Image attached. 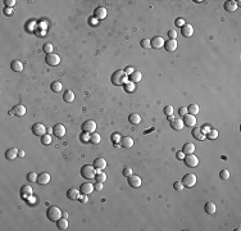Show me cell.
<instances>
[{
  "label": "cell",
  "instance_id": "cell-27",
  "mask_svg": "<svg viewBox=\"0 0 241 231\" xmlns=\"http://www.w3.org/2000/svg\"><path fill=\"white\" fill-rule=\"evenodd\" d=\"M63 99L65 103H72L74 100V92L72 90H65L64 95H63Z\"/></svg>",
  "mask_w": 241,
  "mask_h": 231
},
{
  "label": "cell",
  "instance_id": "cell-51",
  "mask_svg": "<svg viewBox=\"0 0 241 231\" xmlns=\"http://www.w3.org/2000/svg\"><path fill=\"white\" fill-rule=\"evenodd\" d=\"M14 4H16V0H7V2H5L7 8H12V7H14Z\"/></svg>",
  "mask_w": 241,
  "mask_h": 231
},
{
  "label": "cell",
  "instance_id": "cell-17",
  "mask_svg": "<svg viewBox=\"0 0 241 231\" xmlns=\"http://www.w3.org/2000/svg\"><path fill=\"white\" fill-rule=\"evenodd\" d=\"M192 136L196 139V140H199V141H203L207 136H205V132L202 130V129H199V127H195V129H192Z\"/></svg>",
  "mask_w": 241,
  "mask_h": 231
},
{
  "label": "cell",
  "instance_id": "cell-55",
  "mask_svg": "<svg viewBox=\"0 0 241 231\" xmlns=\"http://www.w3.org/2000/svg\"><path fill=\"white\" fill-rule=\"evenodd\" d=\"M79 200H81L82 203H87V197H86V194H84V195H79V198H78Z\"/></svg>",
  "mask_w": 241,
  "mask_h": 231
},
{
  "label": "cell",
  "instance_id": "cell-48",
  "mask_svg": "<svg viewBox=\"0 0 241 231\" xmlns=\"http://www.w3.org/2000/svg\"><path fill=\"white\" fill-rule=\"evenodd\" d=\"M176 36H177V32H176L175 30H169V31H168V37H169L171 40H176Z\"/></svg>",
  "mask_w": 241,
  "mask_h": 231
},
{
  "label": "cell",
  "instance_id": "cell-25",
  "mask_svg": "<svg viewBox=\"0 0 241 231\" xmlns=\"http://www.w3.org/2000/svg\"><path fill=\"white\" fill-rule=\"evenodd\" d=\"M10 68H12V71H14V72H22L23 71V64H22V62L21 60H13L12 63H10Z\"/></svg>",
  "mask_w": 241,
  "mask_h": 231
},
{
  "label": "cell",
  "instance_id": "cell-23",
  "mask_svg": "<svg viewBox=\"0 0 241 231\" xmlns=\"http://www.w3.org/2000/svg\"><path fill=\"white\" fill-rule=\"evenodd\" d=\"M94 14H95L96 19H104L106 17V9L104 7H98L94 12Z\"/></svg>",
  "mask_w": 241,
  "mask_h": 231
},
{
  "label": "cell",
  "instance_id": "cell-34",
  "mask_svg": "<svg viewBox=\"0 0 241 231\" xmlns=\"http://www.w3.org/2000/svg\"><path fill=\"white\" fill-rule=\"evenodd\" d=\"M57 226H58L59 230H65L67 227H68V220L63 217V218H60V220L57 221Z\"/></svg>",
  "mask_w": 241,
  "mask_h": 231
},
{
  "label": "cell",
  "instance_id": "cell-45",
  "mask_svg": "<svg viewBox=\"0 0 241 231\" xmlns=\"http://www.w3.org/2000/svg\"><path fill=\"white\" fill-rule=\"evenodd\" d=\"M125 89H126V91H133V90H135V84H133V82H126L125 85Z\"/></svg>",
  "mask_w": 241,
  "mask_h": 231
},
{
  "label": "cell",
  "instance_id": "cell-35",
  "mask_svg": "<svg viewBox=\"0 0 241 231\" xmlns=\"http://www.w3.org/2000/svg\"><path fill=\"white\" fill-rule=\"evenodd\" d=\"M89 141H90L91 144H99V143L101 141V136H100L99 134H96V132H92Z\"/></svg>",
  "mask_w": 241,
  "mask_h": 231
},
{
  "label": "cell",
  "instance_id": "cell-31",
  "mask_svg": "<svg viewBox=\"0 0 241 231\" xmlns=\"http://www.w3.org/2000/svg\"><path fill=\"white\" fill-rule=\"evenodd\" d=\"M120 145H122L123 148H131L132 145H133V140H132V138H130V136H123L122 139H120Z\"/></svg>",
  "mask_w": 241,
  "mask_h": 231
},
{
  "label": "cell",
  "instance_id": "cell-40",
  "mask_svg": "<svg viewBox=\"0 0 241 231\" xmlns=\"http://www.w3.org/2000/svg\"><path fill=\"white\" fill-rule=\"evenodd\" d=\"M219 177H221L222 180H228V179H230V171H228V170H222V171L219 172Z\"/></svg>",
  "mask_w": 241,
  "mask_h": 231
},
{
  "label": "cell",
  "instance_id": "cell-24",
  "mask_svg": "<svg viewBox=\"0 0 241 231\" xmlns=\"http://www.w3.org/2000/svg\"><path fill=\"white\" fill-rule=\"evenodd\" d=\"M67 197H68L71 200H77L79 198V192L76 187H71V189H68V192H67Z\"/></svg>",
  "mask_w": 241,
  "mask_h": 231
},
{
  "label": "cell",
  "instance_id": "cell-13",
  "mask_svg": "<svg viewBox=\"0 0 241 231\" xmlns=\"http://www.w3.org/2000/svg\"><path fill=\"white\" fill-rule=\"evenodd\" d=\"M32 187L30 186V185H24V186H22L21 187V197L23 198V199H28V198H31L32 197Z\"/></svg>",
  "mask_w": 241,
  "mask_h": 231
},
{
  "label": "cell",
  "instance_id": "cell-20",
  "mask_svg": "<svg viewBox=\"0 0 241 231\" xmlns=\"http://www.w3.org/2000/svg\"><path fill=\"white\" fill-rule=\"evenodd\" d=\"M171 127H172L173 130L180 131V130H182L185 126H183V122H182L181 118H173V119L171 121Z\"/></svg>",
  "mask_w": 241,
  "mask_h": 231
},
{
  "label": "cell",
  "instance_id": "cell-53",
  "mask_svg": "<svg viewBox=\"0 0 241 231\" xmlns=\"http://www.w3.org/2000/svg\"><path fill=\"white\" fill-rule=\"evenodd\" d=\"M94 187H95V190H98V192H101L103 190V182H96L95 185H94Z\"/></svg>",
  "mask_w": 241,
  "mask_h": 231
},
{
  "label": "cell",
  "instance_id": "cell-50",
  "mask_svg": "<svg viewBox=\"0 0 241 231\" xmlns=\"http://www.w3.org/2000/svg\"><path fill=\"white\" fill-rule=\"evenodd\" d=\"M123 176H126V177H128V176H131L132 175V170H131V167H126L125 170H123Z\"/></svg>",
  "mask_w": 241,
  "mask_h": 231
},
{
  "label": "cell",
  "instance_id": "cell-11",
  "mask_svg": "<svg viewBox=\"0 0 241 231\" xmlns=\"http://www.w3.org/2000/svg\"><path fill=\"white\" fill-rule=\"evenodd\" d=\"M164 40H163V37H160V36H155V37H153L151 40H150V44H151V48H154V49H160L162 46H164Z\"/></svg>",
  "mask_w": 241,
  "mask_h": 231
},
{
  "label": "cell",
  "instance_id": "cell-36",
  "mask_svg": "<svg viewBox=\"0 0 241 231\" xmlns=\"http://www.w3.org/2000/svg\"><path fill=\"white\" fill-rule=\"evenodd\" d=\"M50 87H51V90L54 91V92H59V91L62 90L63 85H62L60 81H54V82H53V84L50 85Z\"/></svg>",
  "mask_w": 241,
  "mask_h": 231
},
{
  "label": "cell",
  "instance_id": "cell-18",
  "mask_svg": "<svg viewBox=\"0 0 241 231\" xmlns=\"http://www.w3.org/2000/svg\"><path fill=\"white\" fill-rule=\"evenodd\" d=\"M36 182H37L38 185H46V184H49V182H50V175H49L48 172L40 173Z\"/></svg>",
  "mask_w": 241,
  "mask_h": 231
},
{
  "label": "cell",
  "instance_id": "cell-47",
  "mask_svg": "<svg viewBox=\"0 0 241 231\" xmlns=\"http://www.w3.org/2000/svg\"><path fill=\"white\" fill-rule=\"evenodd\" d=\"M175 24H176L177 27H183V26L186 24V22H185L183 18H177V19L175 21Z\"/></svg>",
  "mask_w": 241,
  "mask_h": 231
},
{
  "label": "cell",
  "instance_id": "cell-29",
  "mask_svg": "<svg viewBox=\"0 0 241 231\" xmlns=\"http://www.w3.org/2000/svg\"><path fill=\"white\" fill-rule=\"evenodd\" d=\"M237 9V4L236 2H226L224 3V10L228 13H233Z\"/></svg>",
  "mask_w": 241,
  "mask_h": 231
},
{
  "label": "cell",
  "instance_id": "cell-57",
  "mask_svg": "<svg viewBox=\"0 0 241 231\" xmlns=\"http://www.w3.org/2000/svg\"><path fill=\"white\" fill-rule=\"evenodd\" d=\"M118 140H120V136H119L118 134H114V135H113V141H114V143H117Z\"/></svg>",
  "mask_w": 241,
  "mask_h": 231
},
{
  "label": "cell",
  "instance_id": "cell-9",
  "mask_svg": "<svg viewBox=\"0 0 241 231\" xmlns=\"http://www.w3.org/2000/svg\"><path fill=\"white\" fill-rule=\"evenodd\" d=\"M183 126H187V127H194L196 125V117L192 116V114H189L187 113L186 116H183Z\"/></svg>",
  "mask_w": 241,
  "mask_h": 231
},
{
  "label": "cell",
  "instance_id": "cell-1",
  "mask_svg": "<svg viewBox=\"0 0 241 231\" xmlns=\"http://www.w3.org/2000/svg\"><path fill=\"white\" fill-rule=\"evenodd\" d=\"M110 81H112V84L115 85V86L125 85V84L127 82V75L125 73V71L118 70V71H115V72L112 75Z\"/></svg>",
  "mask_w": 241,
  "mask_h": 231
},
{
  "label": "cell",
  "instance_id": "cell-10",
  "mask_svg": "<svg viewBox=\"0 0 241 231\" xmlns=\"http://www.w3.org/2000/svg\"><path fill=\"white\" fill-rule=\"evenodd\" d=\"M53 134H54L58 139H60L65 135V127L62 123H58V125H55L54 127H53Z\"/></svg>",
  "mask_w": 241,
  "mask_h": 231
},
{
  "label": "cell",
  "instance_id": "cell-43",
  "mask_svg": "<svg viewBox=\"0 0 241 231\" xmlns=\"http://www.w3.org/2000/svg\"><path fill=\"white\" fill-rule=\"evenodd\" d=\"M183 187H185V186H183L182 181H175V182H173V189L177 190V192H181Z\"/></svg>",
  "mask_w": 241,
  "mask_h": 231
},
{
  "label": "cell",
  "instance_id": "cell-22",
  "mask_svg": "<svg viewBox=\"0 0 241 231\" xmlns=\"http://www.w3.org/2000/svg\"><path fill=\"white\" fill-rule=\"evenodd\" d=\"M18 157V149L17 148H10L5 152V158L9 160H13Z\"/></svg>",
  "mask_w": 241,
  "mask_h": 231
},
{
  "label": "cell",
  "instance_id": "cell-41",
  "mask_svg": "<svg viewBox=\"0 0 241 231\" xmlns=\"http://www.w3.org/2000/svg\"><path fill=\"white\" fill-rule=\"evenodd\" d=\"M43 50H44V53H45V54H51V53H53V44H50V43L44 44Z\"/></svg>",
  "mask_w": 241,
  "mask_h": 231
},
{
  "label": "cell",
  "instance_id": "cell-33",
  "mask_svg": "<svg viewBox=\"0 0 241 231\" xmlns=\"http://www.w3.org/2000/svg\"><path fill=\"white\" fill-rule=\"evenodd\" d=\"M128 121L131 122L132 125H139L141 122V117L137 114V113H132L130 117H128Z\"/></svg>",
  "mask_w": 241,
  "mask_h": 231
},
{
  "label": "cell",
  "instance_id": "cell-38",
  "mask_svg": "<svg viewBox=\"0 0 241 231\" xmlns=\"http://www.w3.org/2000/svg\"><path fill=\"white\" fill-rule=\"evenodd\" d=\"M205 136L208 138V139H210V140H214V139H217L218 138V131L217 130H209L208 131V134H205Z\"/></svg>",
  "mask_w": 241,
  "mask_h": 231
},
{
  "label": "cell",
  "instance_id": "cell-37",
  "mask_svg": "<svg viewBox=\"0 0 241 231\" xmlns=\"http://www.w3.org/2000/svg\"><path fill=\"white\" fill-rule=\"evenodd\" d=\"M95 180L98 182H104L106 180V175L103 172V171H96V175H95Z\"/></svg>",
  "mask_w": 241,
  "mask_h": 231
},
{
  "label": "cell",
  "instance_id": "cell-3",
  "mask_svg": "<svg viewBox=\"0 0 241 231\" xmlns=\"http://www.w3.org/2000/svg\"><path fill=\"white\" fill-rule=\"evenodd\" d=\"M95 175H96V170L94 166H90V165H85L81 167V176L86 180H91V179H95Z\"/></svg>",
  "mask_w": 241,
  "mask_h": 231
},
{
  "label": "cell",
  "instance_id": "cell-26",
  "mask_svg": "<svg viewBox=\"0 0 241 231\" xmlns=\"http://www.w3.org/2000/svg\"><path fill=\"white\" fill-rule=\"evenodd\" d=\"M194 150H195V145L192 143H185L182 146V152L185 154H192Z\"/></svg>",
  "mask_w": 241,
  "mask_h": 231
},
{
  "label": "cell",
  "instance_id": "cell-46",
  "mask_svg": "<svg viewBox=\"0 0 241 231\" xmlns=\"http://www.w3.org/2000/svg\"><path fill=\"white\" fill-rule=\"evenodd\" d=\"M163 112H164V114H166V116H171V114H173V107H172V105H167V107H164Z\"/></svg>",
  "mask_w": 241,
  "mask_h": 231
},
{
  "label": "cell",
  "instance_id": "cell-60",
  "mask_svg": "<svg viewBox=\"0 0 241 231\" xmlns=\"http://www.w3.org/2000/svg\"><path fill=\"white\" fill-rule=\"evenodd\" d=\"M167 118H168V121H169V122H171V121H172V119H173V118H175V117H173V114H171V116H168V117H167Z\"/></svg>",
  "mask_w": 241,
  "mask_h": 231
},
{
  "label": "cell",
  "instance_id": "cell-12",
  "mask_svg": "<svg viewBox=\"0 0 241 231\" xmlns=\"http://www.w3.org/2000/svg\"><path fill=\"white\" fill-rule=\"evenodd\" d=\"M128 184H130L131 187L137 189V187L141 186V179L136 175H131V176H128Z\"/></svg>",
  "mask_w": 241,
  "mask_h": 231
},
{
  "label": "cell",
  "instance_id": "cell-2",
  "mask_svg": "<svg viewBox=\"0 0 241 231\" xmlns=\"http://www.w3.org/2000/svg\"><path fill=\"white\" fill-rule=\"evenodd\" d=\"M46 216H48V218H49L50 221L57 222L58 220H60V218H62V211H60L58 207H55V206H51V207H49V208H48V211H46Z\"/></svg>",
  "mask_w": 241,
  "mask_h": 231
},
{
  "label": "cell",
  "instance_id": "cell-58",
  "mask_svg": "<svg viewBox=\"0 0 241 231\" xmlns=\"http://www.w3.org/2000/svg\"><path fill=\"white\" fill-rule=\"evenodd\" d=\"M18 155L22 158V157H24V152L23 150H18Z\"/></svg>",
  "mask_w": 241,
  "mask_h": 231
},
{
  "label": "cell",
  "instance_id": "cell-32",
  "mask_svg": "<svg viewBox=\"0 0 241 231\" xmlns=\"http://www.w3.org/2000/svg\"><path fill=\"white\" fill-rule=\"evenodd\" d=\"M199 111H200V108H199V105L196 103H192V104H190L189 107H187V112H189V114L196 116L199 113Z\"/></svg>",
  "mask_w": 241,
  "mask_h": 231
},
{
  "label": "cell",
  "instance_id": "cell-14",
  "mask_svg": "<svg viewBox=\"0 0 241 231\" xmlns=\"http://www.w3.org/2000/svg\"><path fill=\"white\" fill-rule=\"evenodd\" d=\"M94 185L92 184H90V182H84V184H81V186H79V192H81L82 194H86V195H89V194H91L92 192H94Z\"/></svg>",
  "mask_w": 241,
  "mask_h": 231
},
{
  "label": "cell",
  "instance_id": "cell-8",
  "mask_svg": "<svg viewBox=\"0 0 241 231\" xmlns=\"http://www.w3.org/2000/svg\"><path fill=\"white\" fill-rule=\"evenodd\" d=\"M46 127L43 125V123H35L33 126H32V132H33V135L35 136H40L41 138L43 135H45L46 134Z\"/></svg>",
  "mask_w": 241,
  "mask_h": 231
},
{
  "label": "cell",
  "instance_id": "cell-30",
  "mask_svg": "<svg viewBox=\"0 0 241 231\" xmlns=\"http://www.w3.org/2000/svg\"><path fill=\"white\" fill-rule=\"evenodd\" d=\"M204 209L208 214H213V213H216V204H214L213 202H207L205 203V206H204Z\"/></svg>",
  "mask_w": 241,
  "mask_h": 231
},
{
  "label": "cell",
  "instance_id": "cell-6",
  "mask_svg": "<svg viewBox=\"0 0 241 231\" xmlns=\"http://www.w3.org/2000/svg\"><path fill=\"white\" fill-rule=\"evenodd\" d=\"M183 160H185V165L187 167H190V168H194V167H196L199 165V158L196 155H194V153L187 154V157H185Z\"/></svg>",
  "mask_w": 241,
  "mask_h": 231
},
{
  "label": "cell",
  "instance_id": "cell-16",
  "mask_svg": "<svg viewBox=\"0 0 241 231\" xmlns=\"http://www.w3.org/2000/svg\"><path fill=\"white\" fill-rule=\"evenodd\" d=\"M181 32H182V36L185 37H191L194 35V27L189 23H186L183 27H181Z\"/></svg>",
  "mask_w": 241,
  "mask_h": 231
},
{
  "label": "cell",
  "instance_id": "cell-15",
  "mask_svg": "<svg viewBox=\"0 0 241 231\" xmlns=\"http://www.w3.org/2000/svg\"><path fill=\"white\" fill-rule=\"evenodd\" d=\"M92 166L95 167L96 171H103V170L106 167V160H105L104 158L99 157V158H96L95 160H94V165H92Z\"/></svg>",
  "mask_w": 241,
  "mask_h": 231
},
{
  "label": "cell",
  "instance_id": "cell-54",
  "mask_svg": "<svg viewBox=\"0 0 241 231\" xmlns=\"http://www.w3.org/2000/svg\"><path fill=\"white\" fill-rule=\"evenodd\" d=\"M133 71H135V70H133L132 67H126V70H125V73H126L127 76H130V75H131V73H132Z\"/></svg>",
  "mask_w": 241,
  "mask_h": 231
},
{
  "label": "cell",
  "instance_id": "cell-61",
  "mask_svg": "<svg viewBox=\"0 0 241 231\" xmlns=\"http://www.w3.org/2000/svg\"><path fill=\"white\" fill-rule=\"evenodd\" d=\"M62 216L64 217V218H67V217H68V213H67V212H64V213H62Z\"/></svg>",
  "mask_w": 241,
  "mask_h": 231
},
{
  "label": "cell",
  "instance_id": "cell-19",
  "mask_svg": "<svg viewBox=\"0 0 241 231\" xmlns=\"http://www.w3.org/2000/svg\"><path fill=\"white\" fill-rule=\"evenodd\" d=\"M12 111H13V113H14V116H18V117H23V116L26 114V108H24V105H22V104L14 105V107L12 108Z\"/></svg>",
  "mask_w": 241,
  "mask_h": 231
},
{
  "label": "cell",
  "instance_id": "cell-56",
  "mask_svg": "<svg viewBox=\"0 0 241 231\" xmlns=\"http://www.w3.org/2000/svg\"><path fill=\"white\" fill-rule=\"evenodd\" d=\"M4 13H5L7 16H12V14H13V10H12V8H5Z\"/></svg>",
  "mask_w": 241,
  "mask_h": 231
},
{
  "label": "cell",
  "instance_id": "cell-39",
  "mask_svg": "<svg viewBox=\"0 0 241 231\" xmlns=\"http://www.w3.org/2000/svg\"><path fill=\"white\" fill-rule=\"evenodd\" d=\"M41 143H43L44 145H49V144H51V136H50V134H45V135H43V136H41Z\"/></svg>",
  "mask_w": 241,
  "mask_h": 231
},
{
  "label": "cell",
  "instance_id": "cell-59",
  "mask_svg": "<svg viewBox=\"0 0 241 231\" xmlns=\"http://www.w3.org/2000/svg\"><path fill=\"white\" fill-rule=\"evenodd\" d=\"M90 23L95 26V24H96V18H95V19H94V18H92V19H90Z\"/></svg>",
  "mask_w": 241,
  "mask_h": 231
},
{
  "label": "cell",
  "instance_id": "cell-5",
  "mask_svg": "<svg viewBox=\"0 0 241 231\" xmlns=\"http://www.w3.org/2000/svg\"><path fill=\"white\" fill-rule=\"evenodd\" d=\"M82 131L84 132H87V134H92V132H95L96 130V123H95V121H92V119H87L85 121L82 126H81Z\"/></svg>",
  "mask_w": 241,
  "mask_h": 231
},
{
  "label": "cell",
  "instance_id": "cell-49",
  "mask_svg": "<svg viewBox=\"0 0 241 231\" xmlns=\"http://www.w3.org/2000/svg\"><path fill=\"white\" fill-rule=\"evenodd\" d=\"M187 113H189V112H187V107H181L178 109V114L180 116H186Z\"/></svg>",
  "mask_w": 241,
  "mask_h": 231
},
{
  "label": "cell",
  "instance_id": "cell-21",
  "mask_svg": "<svg viewBox=\"0 0 241 231\" xmlns=\"http://www.w3.org/2000/svg\"><path fill=\"white\" fill-rule=\"evenodd\" d=\"M164 49L167 50V51H175L176 49H177V40H168V41H166L164 43Z\"/></svg>",
  "mask_w": 241,
  "mask_h": 231
},
{
  "label": "cell",
  "instance_id": "cell-4",
  "mask_svg": "<svg viewBox=\"0 0 241 231\" xmlns=\"http://www.w3.org/2000/svg\"><path fill=\"white\" fill-rule=\"evenodd\" d=\"M182 184L185 187H192L196 184V176L194 173H186L182 177Z\"/></svg>",
  "mask_w": 241,
  "mask_h": 231
},
{
  "label": "cell",
  "instance_id": "cell-28",
  "mask_svg": "<svg viewBox=\"0 0 241 231\" xmlns=\"http://www.w3.org/2000/svg\"><path fill=\"white\" fill-rule=\"evenodd\" d=\"M128 77H130V80H131V82L136 84V82H139V81H141L142 75H141V72H139V71H133Z\"/></svg>",
  "mask_w": 241,
  "mask_h": 231
},
{
  "label": "cell",
  "instance_id": "cell-42",
  "mask_svg": "<svg viewBox=\"0 0 241 231\" xmlns=\"http://www.w3.org/2000/svg\"><path fill=\"white\" fill-rule=\"evenodd\" d=\"M37 177H38V176H37L35 172H30V173H27V180H28V181H31V182H36V181H37Z\"/></svg>",
  "mask_w": 241,
  "mask_h": 231
},
{
  "label": "cell",
  "instance_id": "cell-44",
  "mask_svg": "<svg viewBox=\"0 0 241 231\" xmlns=\"http://www.w3.org/2000/svg\"><path fill=\"white\" fill-rule=\"evenodd\" d=\"M141 46H142L144 49H149V48H151L150 40H149V39H144V40H141Z\"/></svg>",
  "mask_w": 241,
  "mask_h": 231
},
{
  "label": "cell",
  "instance_id": "cell-52",
  "mask_svg": "<svg viewBox=\"0 0 241 231\" xmlns=\"http://www.w3.org/2000/svg\"><path fill=\"white\" fill-rule=\"evenodd\" d=\"M176 158H177V159H180V160H182V159L185 158V153H183L182 150L177 152V153H176Z\"/></svg>",
  "mask_w": 241,
  "mask_h": 231
},
{
  "label": "cell",
  "instance_id": "cell-7",
  "mask_svg": "<svg viewBox=\"0 0 241 231\" xmlns=\"http://www.w3.org/2000/svg\"><path fill=\"white\" fill-rule=\"evenodd\" d=\"M45 62L46 64L51 66V67H55L60 63V58L58 54H54V53H51V54H46V57H45Z\"/></svg>",
  "mask_w": 241,
  "mask_h": 231
}]
</instances>
